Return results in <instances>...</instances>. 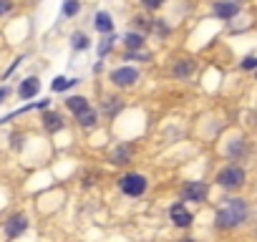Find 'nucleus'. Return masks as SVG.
<instances>
[{"label":"nucleus","instance_id":"obj_23","mask_svg":"<svg viewBox=\"0 0 257 242\" xmlns=\"http://www.w3.org/2000/svg\"><path fill=\"white\" fill-rule=\"evenodd\" d=\"M108 48H111V41H103V43H101V53H106Z\"/></svg>","mask_w":257,"mask_h":242},{"label":"nucleus","instance_id":"obj_14","mask_svg":"<svg viewBox=\"0 0 257 242\" xmlns=\"http://www.w3.org/2000/svg\"><path fill=\"white\" fill-rule=\"evenodd\" d=\"M192 71H194V61H182V63H177V66H174V76H179V78L189 76Z\"/></svg>","mask_w":257,"mask_h":242},{"label":"nucleus","instance_id":"obj_4","mask_svg":"<svg viewBox=\"0 0 257 242\" xmlns=\"http://www.w3.org/2000/svg\"><path fill=\"white\" fill-rule=\"evenodd\" d=\"M207 184L204 182H187L184 184V189H182V194H184V199L187 202H204L207 199Z\"/></svg>","mask_w":257,"mask_h":242},{"label":"nucleus","instance_id":"obj_9","mask_svg":"<svg viewBox=\"0 0 257 242\" xmlns=\"http://www.w3.org/2000/svg\"><path fill=\"white\" fill-rule=\"evenodd\" d=\"M237 11H239V6L237 3H232V0H222V3H217L214 6V13L219 16V18H232V16H237Z\"/></svg>","mask_w":257,"mask_h":242},{"label":"nucleus","instance_id":"obj_3","mask_svg":"<svg viewBox=\"0 0 257 242\" xmlns=\"http://www.w3.org/2000/svg\"><path fill=\"white\" fill-rule=\"evenodd\" d=\"M217 182L222 187H239V184H244V172L239 167H227L217 174Z\"/></svg>","mask_w":257,"mask_h":242},{"label":"nucleus","instance_id":"obj_16","mask_svg":"<svg viewBox=\"0 0 257 242\" xmlns=\"http://www.w3.org/2000/svg\"><path fill=\"white\" fill-rule=\"evenodd\" d=\"M78 11H81L78 0H66V3H63V16H76Z\"/></svg>","mask_w":257,"mask_h":242},{"label":"nucleus","instance_id":"obj_8","mask_svg":"<svg viewBox=\"0 0 257 242\" xmlns=\"http://www.w3.org/2000/svg\"><path fill=\"white\" fill-rule=\"evenodd\" d=\"M38 91H41V83H38V78H33V76L26 78V81L18 86V96H21V98H33Z\"/></svg>","mask_w":257,"mask_h":242},{"label":"nucleus","instance_id":"obj_15","mask_svg":"<svg viewBox=\"0 0 257 242\" xmlns=\"http://www.w3.org/2000/svg\"><path fill=\"white\" fill-rule=\"evenodd\" d=\"M76 83H78L76 78H63V76H58V78L51 83V88H53V91H66V88H71V86H76Z\"/></svg>","mask_w":257,"mask_h":242},{"label":"nucleus","instance_id":"obj_6","mask_svg":"<svg viewBox=\"0 0 257 242\" xmlns=\"http://www.w3.org/2000/svg\"><path fill=\"white\" fill-rule=\"evenodd\" d=\"M137 78H139L137 68H116V71L111 73V81H113L116 86H132Z\"/></svg>","mask_w":257,"mask_h":242},{"label":"nucleus","instance_id":"obj_20","mask_svg":"<svg viewBox=\"0 0 257 242\" xmlns=\"http://www.w3.org/2000/svg\"><path fill=\"white\" fill-rule=\"evenodd\" d=\"M242 68H257V58H254V56H247V58L242 61Z\"/></svg>","mask_w":257,"mask_h":242},{"label":"nucleus","instance_id":"obj_13","mask_svg":"<svg viewBox=\"0 0 257 242\" xmlns=\"http://www.w3.org/2000/svg\"><path fill=\"white\" fill-rule=\"evenodd\" d=\"M66 106H68L73 113H78V111H83L88 103H86V98H83V96H71V98H66Z\"/></svg>","mask_w":257,"mask_h":242},{"label":"nucleus","instance_id":"obj_19","mask_svg":"<svg viewBox=\"0 0 257 242\" xmlns=\"http://www.w3.org/2000/svg\"><path fill=\"white\" fill-rule=\"evenodd\" d=\"M13 11V0H0V16H6Z\"/></svg>","mask_w":257,"mask_h":242},{"label":"nucleus","instance_id":"obj_22","mask_svg":"<svg viewBox=\"0 0 257 242\" xmlns=\"http://www.w3.org/2000/svg\"><path fill=\"white\" fill-rule=\"evenodd\" d=\"M8 96H11V88H8V86H0V103H3Z\"/></svg>","mask_w":257,"mask_h":242},{"label":"nucleus","instance_id":"obj_21","mask_svg":"<svg viewBox=\"0 0 257 242\" xmlns=\"http://www.w3.org/2000/svg\"><path fill=\"white\" fill-rule=\"evenodd\" d=\"M144 6H147V8H162L164 0H144Z\"/></svg>","mask_w":257,"mask_h":242},{"label":"nucleus","instance_id":"obj_2","mask_svg":"<svg viewBox=\"0 0 257 242\" xmlns=\"http://www.w3.org/2000/svg\"><path fill=\"white\" fill-rule=\"evenodd\" d=\"M121 189H123L128 197H139V194H144V189H147V179H144L142 174H126V177L121 179Z\"/></svg>","mask_w":257,"mask_h":242},{"label":"nucleus","instance_id":"obj_1","mask_svg":"<svg viewBox=\"0 0 257 242\" xmlns=\"http://www.w3.org/2000/svg\"><path fill=\"white\" fill-rule=\"evenodd\" d=\"M247 217V204L244 199H227V204L217 212V224L219 227H237Z\"/></svg>","mask_w":257,"mask_h":242},{"label":"nucleus","instance_id":"obj_7","mask_svg":"<svg viewBox=\"0 0 257 242\" xmlns=\"http://www.w3.org/2000/svg\"><path fill=\"white\" fill-rule=\"evenodd\" d=\"M169 217H172V222H174L177 227H189V224H192V214H189L182 204H174V207L169 209Z\"/></svg>","mask_w":257,"mask_h":242},{"label":"nucleus","instance_id":"obj_5","mask_svg":"<svg viewBox=\"0 0 257 242\" xmlns=\"http://www.w3.org/2000/svg\"><path fill=\"white\" fill-rule=\"evenodd\" d=\"M26 227H28V217H26V214H13V217L6 222V234H8V237H18V234L26 232Z\"/></svg>","mask_w":257,"mask_h":242},{"label":"nucleus","instance_id":"obj_11","mask_svg":"<svg viewBox=\"0 0 257 242\" xmlns=\"http://www.w3.org/2000/svg\"><path fill=\"white\" fill-rule=\"evenodd\" d=\"M76 118H78V124H81V127H93V124H96V111H93L91 106H86L83 111L76 113Z\"/></svg>","mask_w":257,"mask_h":242},{"label":"nucleus","instance_id":"obj_18","mask_svg":"<svg viewBox=\"0 0 257 242\" xmlns=\"http://www.w3.org/2000/svg\"><path fill=\"white\" fill-rule=\"evenodd\" d=\"M86 46H88V41H86V36H83V33L73 36V48H86Z\"/></svg>","mask_w":257,"mask_h":242},{"label":"nucleus","instance_id":"obj_10","mask_svg":"<svg viewBox=\"0 0 257 242\" xmlns=\"http://www.w3.org/2000/svg\"><path fill=\"white\" fill-rule=\"evenodd\" d=\"M43 127H46L48 132H61V129H63V118H61V113H53V111L43 113Z\"/></svg>","mask_w":257,"mask_h":242},{"label":"nucleus","instance_id":"obj_12","mask_svg":"<svg viewBox=\"0 0 257 242\" xmlns=\"http://www.w3.org/2000/svg\"><path fill=\"white\" fill-rule=\"evenodd\" d=\"M96 28L101 31V33H111L113 31V23H111V16L108 13H96Z\"/></svg>","mask_w":257,"mask_h":242},{"label":"nucleus","instance_id":"obj_17","mask_svg":"<svg viewBox=\"0 0 257 242\" xmlns=\"http://www.w3.org/2000/svg\"><path fill=\"white\" fill-rule=\"evenodd\" d=\"M142 43H144V38L137 36V33H128V36H126V46H128V48H142Z\"/></svg>","mask_w":257,"mask_h":242}]
</instances>
